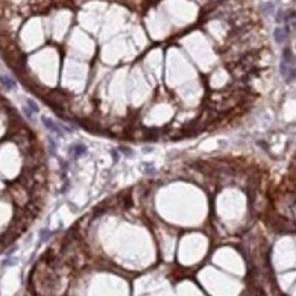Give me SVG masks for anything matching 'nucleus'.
Instances as JSON below:
<instances>
[{
    "label": "nucleus",
    "instance_id": "obj_1",
    "mask_svg": "<svg viewBox=\"0 0 296 296\" xmlns=\"http://www.w3.org/2000/svg\"><path fill=\"white\" fill-rule=\"evenodd\" d=\"M41 121H43V125L45 126V128L50 130V132L56 133V135H59V136L63 135V133H62V130H60V128H59V125H56V123H55L51 118H47V117H41Z\"/></svg>",
    "mask_w": 296,
    "mask_h": 296
},
{
    "label": "nucleus",
    "instance_id": "obj_2",
    "mask_svg": "<svg viewBox=\"0 0 296 296\" xmlns=\"http://www.w3.org/2000/svg\"><path fill=\"white\" fill-rule=\"evenodd\" d=\"M0 84L3 85L6 89H14L17 87V82H15V80L14 78H11L10 75H6V74H2L0 75Z\"/></svg>",
    "mask_w": 296,
    "mask_h": 296
},
{
    "label": "nucleus",
    "instance_id": "obj_3",
    "mask_svg": "<svg viewBox=\"0 0 296 296\" xmlns=\"http://www.w3.org/2000/svg\"><path fill=\"white\" fill-rule=\"evenodd\" d=\"M70 152L74 158H78V156H81V155H84L85 152H87V147L82 146V144H75V146H73L70 148Z\"/></svg>",
    "mask_w": 296,
    "mask_h": 296
},
{
    "label": "nucleus",
    "instance_id": "obj_4",
    "mask_svg": "<svg viewBox=\"0 0 296 296\" xmlns=\"http://www.w3.org/2000/svg\"><path fill=\"white\" fill-rule=\"evenodd\" d=\"M273 36H274V40H276V43H278V44H281V43H283V41L285 40V32H284L283 29H280V27H277V29L274 30Z\"/></svg>",
    "mask_w": 296,
    "mask_h": 296
},
{
    "label": "nucleus",
    "instance_id": "obj_5",
    "mask_svg": "<svg viewBox=\"0 0 296 296\" xmlns=\"http://www.w3.org/2000/svg\"><path fill=\"white\" fill-rule=\"evenodd\" d=\"M26 106L30 108V111L33 112V114H37V112L40 111V107H39V104H37L34 100H32V99H26Z\"/></svg>",
    "mask_w": 296,
    "mask_h": 296
},
{
    "label": "nucleus",
    "instance_id": "obj_6",
    "mask_svg": "<svg viewBox=\"0 0 296 296\" xmlns=\"http://www.w3.org/2000/svg\"><path fill=\"white\" fill-rule=\"evenodd\" d=\"M262 10H263L265 14H270L271 11H273V4H271V3H266V4L262 6Z\"/></svg>",
    "mask_w": 296,
    "mask_h": 296
},
{
    "label": "nucleus",
    "instance_id": "obj_7",
    "mask_svg": "<svg viewBox=\"0 0 296 296\" xmlns=\"http://www.w3.org/2000/svg\"><path fill=\"white\" fill-rule=\"evenodd\" d=\"M50 150L54 155L56 154V144H55V141H52V140H50Z\"/></svg>",
    "mask_w": 296,
    "mask_h": 296
},
{
    "label": "nucleus",
    "instance_id": "obj_8",
    "mask_svg": "<svg viewBox=\"0 0 296 296\" xmlns=\"http://www.w3.org/2000/svg\"><path fill=\"white\" fill-rule=\"evenodd\" d=\"M23 112H25V115L27 117V118H32V117H33V112L30 111V108L27 107V106H26V107H23Z\"/></svg>",
    "mask_w": 296,
    "mask_h": 296
},
{
    "label": "nucleus",
    "instance_id": "obj_9",
    "mask_svg": "<svg viewBox=\"0 0 296 296\" xmlns=\"http://www.w3.org/2000/svg\"><path fill=\"white\" fill-rule=\"evenodd\" d=\"M48 236H50V233H48L47 230H44V232H41V233H40V240H41V241H44V240H45Z\"/></svg>",
    "mask_w": 296,
    "mask_h": 296
}]
</instances>
